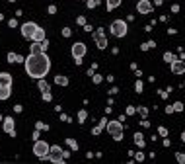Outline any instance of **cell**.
<instances>
[{"instance_id":"cell-1","label":"cell","mask_w":185,"mask_h":164,"mask_svg":"<svg viewBox=\"0 0 185 164\" xmlns=\"http://www.w3.org/2000/svg\"><path fill=\"white\" fill-rule=\"evenodd\" d=\"M23 66H25V72L31 78H45L47 72L51 70V59L47 57V53H29V57H25L23 61Z\"/></svg>"},{"instance_id":"cell-2","label":"cell","mask_w":185,"mask_h":164,"mask_svg":"<svg viewBox=\"0 0 185 164\" xmlns=\"http://www.w3.org/2000/svg\"><path fill=\"white\" fill-rule=\"evenodd\" d=\"M49 150H51V145L45 143V141L37 139L35 143H33V155H35L37 158H47V156H49Z\"/></svg>"},{"instance_id":"cell-3","label":"cell","mask_w":185,"mask_h":164,"mask_svg":"<svg viewBox=\"0 0 185 164\" xmlns=\"http://www.w3.org/2000/svg\"><path fill=\"white\" fill-rule=\"evenodd\" d=\"M127 22H123V20H115V22L111 23V33L115 35V37H125L127 35Z\"/></svg>"},{"instance_id":"cell-4","label":"cell","mask_w":185,"mask_h":164,"mask_svg":"<svg viewBox=\"0 0 185 164\" xmlns=\"http://www.w3.org/2000/svg\"><path fill=\"white\" fill-rule=\"evenodd\" d=\"M107 133H111V137L115 141H121L123 139V125L119 121H109L107 123Z\"/></svg>"},{"instance_id":"cell-5","label":"cell","mask_w":185,"mask_h":164,"mask_svg":"<svg viewBox=\"0 0 185 164\" xmlns=\"http://www.w3.org/2000/svg\"><path fill=\"white\" fill-rule=\"evenodd\" d=\"M37 29H39V26H37L35 22L22 23V35H23V39H33V35H35Z\"/></svg>"},{"instance_id":"cell-6","label":"cell","mask_w":185,"mask_h":164,"mask_svg":"<svg viewBox=\"0 0 185 164\" xmlns=\"http://www.w3.org/2000/svg\"><path fill=\"white\" fill-rule=\"evenodd\" d=\"M47 158L51 160V162H55V164H62V160H65V155H62L60 147L53 145V147H51V150H49V156H47Z\"/></svg>"},{"instance_id":"cell-7","label":"cell","mask_w":185,"mask_h":164,"mask_svg":"<svg viewBox=\"0 0 185 164\" xmlns=\"http://www.w3.org/2000/svg\"><path fill=\"white\" fill-rule=\"evenodd\" d=\"M70 51H72L74 59H82V57L86 55V45L78 41V43H74V45H72V49H70Z\"/></svg>"},{"instance_id":"cell-8","label":"cell","mask_w":185,"mask_h":164,"mask_svg":"<svg viewBox=\"0 0 185 164\" xmlns=\"http://www.w3.org/2000/svg\"><path fill=\"white\" fill-rule=\"evenodd\" d=\"M4 131L8 133L10 137H16V123H14V117H4Z\"/></svg>"},{"instance_id":"cell-9","label":"cell","mask_w":185,"mask_h":164,"mask_svg":"<svg viewBox=\"0 0 185 164\" xmlns=\"http://www.w3.org/2000/svg\"><path fill=\"white\" fill-rule=\"evenodd\" d=\"M94 37H96V43H97L99 49H105L107 47V39H105V35H103V29H96V31H94Z\"/></svg>"},{"instance_id":"cell-10","label":"cell","mask_w":185,"mask_h":164,"mask_svg":"<svg viewBox=\"0 0 185 164\" xmlns=\"http://www.w3.org/2000/svg\"><path fill=\"white\" fill-rule=\"evenodd\" d=\"M136 10H139V14H150L152 12V4L148 0H140L139 4H136Z\"/></svg>"},{"instance_id":"cell-11","label":"cell","mask_w":185,"mask_h":164,"mask_svg":"<svg viewBox=\"0 0 185 164\" xmlns=\"http://www.w3.org/2000/svg\"><path fill=\"white\" fill-rule=\"evenodd\" d=\"M171 72H173V74H183L185 72V63L176 59V61L171 63Z\"/></svg>"},{"instance_id":"cell-12","label":"cell","mask_w":185,"mask_h":164,"mask_svg":"<svg viewBox=\"0 0 185 164\" xmlns=\"http://www.w3.org/2000/svg\"><path fill=\"white\" fill-rule=\"evenodd\" d=\"M0 86H12V76L8 72H0Z\"/></svg>"},{"instance_id":"cell-13","label":"cell","mask_w":185,"mask_h":164,"mask_svg":"<svg viewBox=\"0 0 185 164\" xmlns=\"http://www.w3.org/2000/svg\"><path fill=\"white\" fill-rule=\"evenodd\" d=\"M12 94V86H0V100H8Z\"/></svg>"},{"instance_id":"cell-14","label":"cell","mask_w":185,"mask_h":164,"mask_svg":"<svg viewBox=\"0 0 185 164\" xmlns=\"http://www.w3.org/2000/svg\"><path fill=\"white\" fill-rule=\"evenodd\" d=\"M25 59H23L22 55H18V53H8V63H23Z\"/></svg>"},{"instance_id":"cell-15","label":"cell","mask_w":185,"mask_h":164,"mask_svg":"<svg viewBox=\"0 0 185 164\" xmlns=\"http://www.w3.org/2000/svg\"><path fill=\"white\" fill-rule=\"evenodd\" d=\"M45 49H43V43L41 41H33L31 43V51L29 53H43Z\"/></svg>"},{"instance_id":"cell-16","label":"cell","mask_w":185,"mask_h":164,"mask_svg":"<svg viewBox=\"0 0 185 164\" xmlns=\"http://www.w3.org/2000/svg\"><path fill=\"white\" fill-rule=\"evenodd\" d=\"M55 84H59V86H68V78H66V76L57 74V76H55Z\"/></svg>"},{"instance_id":"cell-17","label":"cell","mask_w":185,"mask_h":164,"mask_svg":"<svg viewBox=\"0 0 185 164\" xmlns=\"http://www.w3.org/2000/svg\"><path fill=\"white\" fill-rule=\"evenodd\" d=\"M43 39H45V29H41V28H39V29L35 31V35H33V39H31V41H43Z\"/></svg>"},{"instance_id":"cell-18","label":"cell","mask_w":185,"mask_h":164,"mask_svg":"<svg viewBox=\"0 0 185 164\" xmlns=\"http://www.w3.org/2000/svg\"><path fill=\"white\" fill-rule=\"evenodd\" d=\"M123 0H105V4H107V10H115L117 6L121 4Z\"/></svg>"},{"instance_id":"cell-19","label":"cell","mask_w":185,"mask_h":164,"mask_svg":"<svg viewBox=\"0 0 185 164\" xmlns=\"http://www.w3.org/2000/svg\"><path fill=\"white\" fill-rule=\"evenodd\" d=\"M134 143H136L140 149L144 147V137H142V133H136V135H134Z\"/></svg>"},{"instance_id":"cell-20","label":"cell","mask_w":185,"mask_h":164,"mask_svg":"<svg viewBox=\"0 0 185 164\" xmlns=\"http://www.w3.org/2000/svg\"><path fill=\"white\" fill-rule=\"evenodd\" d=\"M37 86H39V90H41V92H49V84H47V82H45L43 78H39Z\"/></svg>"},{"instance_id":"cell-21","label":"cell","mask_w":185,"mask_h":164,"mask_svg":"<svg viewBox=\"0 0 185 164\" xmlns=\"http://www.w3.org/2000/svg\"><path fill=\"white\" fill-rule=\"evenodd\" d=\"M164 61L166 63H173L176 61V55H173V53H164Z\"/></svg>"},{"instance_id":"cell-22","label":"cell","mask_w":185,"mask_h":164,"mask_svg":"<svg viewBox=\"0 0 185 164\" xmlns=\"http://www.w3.org/2000/svg\"><path fill=\"white\" fill-rule=\"evenodd\" d=\"M86 117H88L86 109H80V112H78V121H80V123H84V121H86Z\"/></svg>"},{"instance_id":"cell-23","label":"cell","mask_w":185,"mask_h":164,"mask_svg":"<svg viewBox=\"0 0 185 164\" xmlns=\"http://www.w3.org/2000/svg\"><path fill=\"white\" fill-rule=\"evenodd\" d=\"M66 145H68L70 149H74V150L78 149V143H76V141H74V139H66Z\"/></svg>"},{"instance_id":"cell-24","label":"cell","mask_w":185,"mask_h":164,"mask_svg":"<svg viewBox=\"0 0 185 164\" xmlns=\"http://www.w3.org/2000/svg\"><path fill=\"white\" fill-rule=\"evenodd\" d=\"M43 100H45V102H51V100H53V96H51V90H49V92H43Z\"/></svg>"},{"instance_id":"cell-25","label":"cell","mask_w":185,"mask_h":164,"mask_svg":"<svg viewBox=\"0 0 185 164\" xmlns=\"http://www.w3.org/2000/svg\"><path fill=\"white\" fill-rule=\"evenodd\" d=\"M181 109H183V104H181V102L173 104V112H181Z\"/></svg>"},{"instance_id":"cell-26","label":"cell","mask_w":185,"mask_h":164,"mask_svg":"<svg viewBox=\"0 0 185 164\" xmlns=\"http://www.w3.org/2000/svg\"><path fill=\"white\" fill-rule=\"evenodd\" d=\"M154 45H156L154 41H148V43H144V45H142V51H146V49H150V47H154Z\"/></svg>"},{"instance_id":"cell-27","label":"cell","mask_w":185,"mask_h":164,"mask_svg":"<svg viewBox=\"0 0 185 164\" xmlns=\"http://www.w3.org/2000/svg\"><path fill=\"white\" fill-rule=\"evenodd\" d=\"M97 4H99V2H97V0H88V8H96Z\"/></svg>"},{"instance_id":"cell-28","label":"cell","mask_w":185,"mask_h":164,"mask_svg":"<svg viewBox=\"0 0 185 164\" xmlns=\"http://www.w3.org/2000/svg\"><path fill=\"white\" fill-rule=\"evenodd\" d=\"M70 33H72V31H70V28H65V29H62V35H65V37H70Z\"/></svg>"},{"instance_id":"cell-29","label":"cell","mask_w":185,"mask_h":164,"mask_svg":"<svg viewBox=\"0 0 185 164\" xmlns=\"http://www.w3.org/2000/svg\"><path fill=\"white\" fill-rule=\"evenodd\" d=\"M102 82V76L99 74H94V84H99Z\"/></svg>"},{"instance_id":"cell-30","label":"cell","mask_w":185,"mask_h":164,"mask_svg":"<svg viewBox=\"0 0 185 164\" xmlns=\"http://www.w3.org/2000/svg\"><path fill=\"white\" fill-rule=\"evenodd\" d=\"M37 129H39V131H41V129H47V125L43 121H37Z\"/></svg>"},{"instance_id":"cell-31","label":"cell","mask_w":185,"mask_h":164,"mask_svg":"<svg viewBox=\"0 0 185 164\" xmlns=\"http://www.w3.org/2000/svg\"><path fill=\"white\" fill-rule=\"evenodd\" d=\"M76 22H78V23H80V26H86V18H84V16H80V18H78V20H76Z\"/></svg>"},{"instance_id":"cell-32","label":"cell","mask_w":185,"mask_h":164,"mask_svg":"<svg viewBox=\"0 0 185 164\" xmlns=\"http://www.w3.org/2000/svg\"><path fill=\"white\" fill-rule=\"evenodd\" d=\"M139 113H140V115H144V117H146V113H148V109H146V108H139Z\"/></svg>"},{"instance_id":"cell-33","label":"cell","mask_w":185,"mask_h":164,"mask_svg":"<svg viewBox=\"0 0 185 164\" xmlns=\"http://www.w3.org/2000/svg\"><path fill=\"white\" fill-rule=\"evenodd\" d=\"M8 26H10V28H16V26H18V22H16V20L12 18V20H10V22H8Z\"/></svg>"},{"instance_id":"cell-34","label":"cell","mask_w":185,"mask_h":164,"mask_svg":"<svg viewBox=\"0 0 185 164\" xmlns=\"http://www.w3.org/2000/svg\"><path fill=\"white\" fill-rule=\"evenodd\" d=\"M158 131H160V135H162V137H166V135H168V131H166V127H160V129H158Z\"/></svg>"},{"instance_id":"cell-35","label":"cell","mask_w":185,"mask_h":164,"mask_svg":"<svg viewBox=\"0 0 185 164\" xmlns=\"http://www.w3.org/2000/svg\"><path fill=\"white\" fill-rule=\"evenodd\" d=\"M136 92H142V82H140V80L136 82Z\"/></svg>"},{"instance_id":"cell-36","label":"cell","mask_w":185,"mask_h":164,"mask_svg":"<svg viewBox=\"0 0 185 164\" xmlns=\"http://www.w3.org/2000/svg\"><path fill=\"white\" fill-rule=\"evenodd\" d=\"M177 156V160H179V162H185V155H176Z\"/></svg>"},{"instance_id":"cell-37","label":"cell","mask_w":185,"mask_h":164,"mask_svg":"<svg viewBox=\"0 0 185 164\" xmlns=\"http://www.w3.org/2000/svg\"><path fill=\"white\" fill-rule=\"evenodd\" d=\"M57 12V6H49V14H55Z\"/></svg>"},{"instance_id":"cell-38","label":"cell","mask_w":185,"mask_h":164,"mask_svg":"<svg viewBox=\"0 0 185 164\" xmlns=\"http://www.w3.org/2000/svg\"><path fill=\"white\" fill-rule=\"evenodd\" d=\"M31 137H33V141H37V139H39V129H37V131H35V133H33V135H31Z\"/></svg>"},{"instance_id":"cell-39","label":"cell","mask_w":185,"mask_h":164,"mask_svg":"<svg viewBox=\"0 0 185 164\" xmlns=\"http://www.w3.org/2000/svg\"><path fill=\"white\" fill-rule=\"evenodd\" d=\"M181 141H183V143H185V131L181 133Z\"/></svg>"},{"instance_id":"cell-40","label":"cell","mask_w":185,"mask_h":164,"mask_svg":"<svg viewBox=\"0 0 185 164\" xmlns=\"http://www.w3.org/2000/svg\"><path fill=\"white\" fill-rule=\"evenodd\" d=\"M0 121H4V117H2V115H0Z\"/></svg>"},{"instance_id":"cell-41","label":"cell","mask_w":185,"mask_h":164,"mask_svg":"<svg viewBox=\"0 0 185 164\" xmlns=\"http://www.w3.org/2000/svg\"><path fill=\"white\" fill-rule=\"evenodd\" d=\"M8 2H16V0H8Z\"/></svg>"}]
</instances>
